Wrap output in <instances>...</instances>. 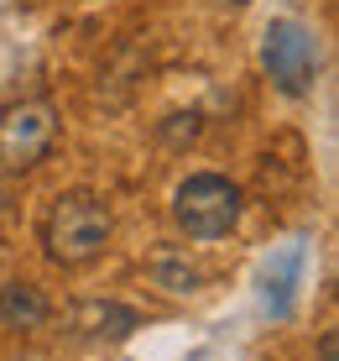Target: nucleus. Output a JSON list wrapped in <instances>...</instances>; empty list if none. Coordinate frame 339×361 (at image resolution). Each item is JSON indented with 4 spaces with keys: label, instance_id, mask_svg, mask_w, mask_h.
Returning <instances> with one entry per match:
<instances>
[{
    "label": "nucleus",
    "instance_id": "nucleus-1",
    "mask_svg": "<svg viewBox=\"0 0 339 361\" xmlns=\"http://www.w3.org/2000/svg\"><path fill=\"white\" fill-rule=\"evenodd\" d=\"M110 204L89 189H63L42 220V252L58 267H89L110 246Z\"/></svg>",
    "mask_w": 339,
    "mask_h": 361
},
{
    "label": "nucleus",
    "instance_id": "nucleus-2",
    "mask_svg": "<svg viewBox=\"0 0 339 361\" xmlns=\"http://www.w3.org/2000/svg\"><path fill=\"white\" fill-rule=\"evenodd\" d=\"M245 209V189L230 183L224 173H188L172 189V220L188 241H219L241 226Z\"/></svg>",
    "mask_w": 339,
    "mask_h": 361
},
{
    "label": "nucleus",
    "instance_id": "nucleus-3",
    "mask_svg": "<svg viewBox=\"0 0 339 361\" xmlns=\"http://www.w3.org/2000/svg\"><path fill=\"white\" fill-rule=\"evenodd\" d=\"M58 110L53 99H16L0 110V173H27L37 163H47V152L58 147Z\"/></svg>",
    "mask_w": 339,
    "mask_h": 361
},
{
    "label": "nucleus",
    "instance_id": "nucleus-4",
    "mask_svg": "<svg viewBox=\"0 0 339 361\" xmlns=\"http://www.w3.org/2000/svg\"><path fill=\"white\" fill-rule=\"evenodd\" d=\"M261 63H267V79L277 84L287 99H303V94H313V84H319V37H313L303 21L282 16L261 37Z\"/></svg>",
    "mask_w": 339,
    "mask_h": 361
},
{
    "label": "nucleus",
    "instance_id": "nucleus-5",
    "mask_svg": "<svg viewBox=\"0 0 339 361\" xmlns=\"http://www.w3.org/2000/svg\"><path fill=\"white\" fill-rule=\"evenodd\" d=\"M68 325L79 330L84 341H125L131 330H141V314H136L131 304H115V298H79Z\"/></svg>",
    "mask_w": 339,
    "mask_h": 361
},
{
    "label": "nucleus",
    "instance_id": "nucleus-6",
    "mask_svg": "<svg viewBox=\"0 0 339 361\" xmlns=\"http://www.w3.org/2000/svg\"><path fill=\"white\" fill-rule=\"evenodd\" d=\"M53 319V304L37 283H6L0 288V330H16V335H32Z\"/></svg>",
    "mask_w": 339,
    "mask_h": 361
},
{
    "label": "nucleus",
    "instance_id": "nucleus-7",
    "mask_svg": "<svg viewBox=\"0 0 339 361\" xmlns=\"http://www.w3.org/2000/svg\"><path fill=\"white\" fill-rule=\"evenodd\" d=\"M282 152L287 157H277V152H267L261 157V194H287V189H298V183H303V142H298V136H282Z\"/></svg>",
    "mask_w": 339,
    "mask_h": 361
},
{
    "label": "nucleus",
    "instance_id": "nucleus-8",
    "mask_svg": "<svg viewBox=\"0 0 339 361\" xmlns=\"http://www.w3.org/2000/svg\"><path fill=\"white\" fill-rule=\"evenodd\" d=\"M298 278H303V246H287V252L277 257V262L267 267V309L271 314H287V309H293V288H298Z\"/></svg>",
    "mask_w": 339,
    "mask_h": 361
},
{
    "label": "nucleus",
    "instance_id": "nucleus-9",
    "mask_svg": "<svg viewBox=\"0 0 339 361\" xmlns=\"http://www.w3.org/2000/svg\"><path fill=\"white\" fill-rule=\"evenodd\" d=\"M152 278H157L167 293H193V288H198V272L188 267V262H178V257H162V262L152 267Z\"/></svg>",
    "mask_w": 339,
    "mask_h": 361
},
{
    "label": "nucleus",
    "instance_id": "nucleus-10",
    "mask_svg": "<svg viewBox=\"0 0 339 361\" xmlns=\"http://www.w3.org/2000/svg\"><path fill=\"white\" fill-rule=\"evenodd\" d=\"M162 136H167V142H193L198 136V116H172V126Z\"/></svg>",
    "mask_w": 339,
    "mask_h": 361
},
{
    "label": "nucleus",
    "instance_id": "nucleus-11",
    "mask_svg": "<svg viewBox=\"0 0 339 361\" xmlns=\"http://www.w3.org/2000/svg\"><path fill=\"white\" fill-rule=\"evenodd\" d=\"M319 361H339V330H324L319 335Z\"/></svg>",
    "mask_w": 339,
    "mask_h": 361
}]
</instances>
